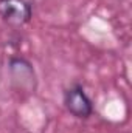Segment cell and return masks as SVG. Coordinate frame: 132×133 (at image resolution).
Instances as JSON below:
<instances>
[{
    "instance_id": "1",
    "label": "cell",
    "mask_w": 132,
    "mask_h": 133,
    "mask_svg": "<svg viewBox=\"0 0 132 133\" xmlns=\"http://www.w3.org/2000/svg\"><path fill=\"white\" fill-rule=\"evenodd\" d=\"M9 77L11 84L16 87V90L31 95L36 90V73L33 65L23 59V57H13L9 59Z\"/></svg>"
},
{
    "instance_id": "2",
    "label": "cell",
    "mask_w": 132,
    "mask_h": 133,
    "mask_svg": "<svg viewBox=\"0 0 132 133\" xmlns=\"http://www.w3.org/2000/svg\"><path fill=\"white\" fill-rule=\"evenodd\" d=\"M31 16L33 9L28 0H0V17L6 25L23 26L31 20Z\"/></svg>"
},
{
    "instance_id": "3",
    "label": "cell",
    "mask_w": 132,
    "mask_h": 133,
    "mask_svg": "<svg viewBox=\"0 0 132 133\" xmlns=\"http://www.w3.org/2000/svg\"><path fill=\"white\" fill-rule=\"evenodd\" d=\"M64 105L67 111L78 119H87L93 113V104L81 85H73L68 90H65Z\"/></svg>"
}]
</instances>
